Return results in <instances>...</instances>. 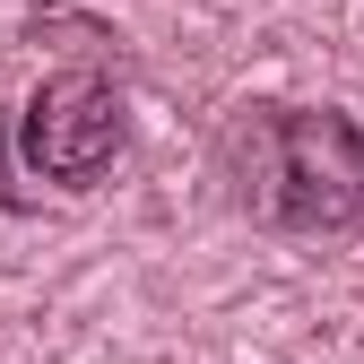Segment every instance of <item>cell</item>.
<instances>
[{"label": "cell", "mask_w": 364, "mask_h": 364, "mask_svg": "<svg viewBox=\"0 0 364 364\" xmlns=\"http://www.w3.org/2000/svg\"><path fill=\"white\" fill-rule=\"evenodd\" d=\"M235 200L287 235H347L364 217V130L330 105H252L225 130Z\"/></svg>", "instance_id": "6da1fadb"}, {"label": "cell", "mask_w": 364, "mask_h": 364, "mask_svg": "<svg viewBox=\"0 0 364 364\" xmlns=\"http://www.w3.org/2000/svg\"><path fill=\"white\" fill-rule=\"evenodd\" d=\"M18 156L43 182H61V191H87V182L122 156V96H113V78H96V70L43 78L35 105H26V130H18Z\"/></svg>", "instance_id": "7a4b0ae2"}]
</instances>
